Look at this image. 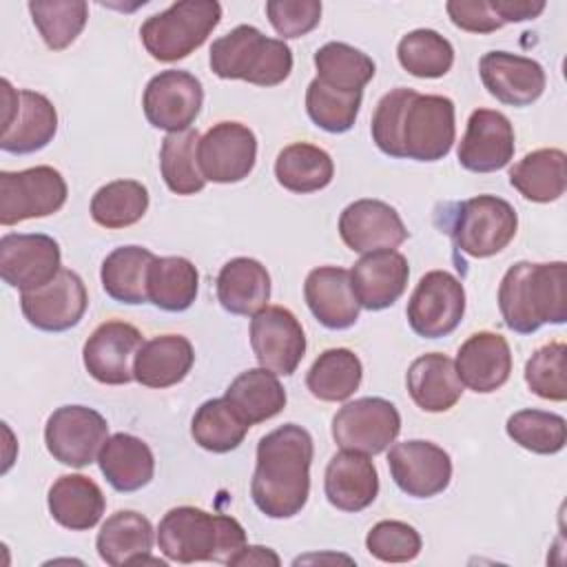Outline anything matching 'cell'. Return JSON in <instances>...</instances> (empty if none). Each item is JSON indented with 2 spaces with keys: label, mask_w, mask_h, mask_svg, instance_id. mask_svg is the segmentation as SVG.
<instances>
[{
  "label": "cell",
  "mask_w": 567,
  "mask_h": 567,
  "mask_svg": "<svg viewBox=\"0 0 567 567\" xmlns=\"http://www.w3.org/2000/svg\"><path fill=\"white\" fill-rule=\"evenodd\" d=\"M95 547L100 558L111 567L135 565V563H159L151 558L153 525L146 516L133 509H120L111 514L97 532Z\"/></svg>",
  "instance_id": "27"
},
{
  "label": "cell",
  "mask_w": 567,
  "mask_h": 567,
  "mask_svg": "<svg viewBox=\"0 0 567 567\" xmlns=\"http://www.w3.org/2000/svg\"><path fill=\"white\" fill-rule=\"evenodd\" d=\"M275 177L290 193H315L332 182L334 164L323 148L295 142L279 151L275 159Z\"/></svg>",
  "instance_id": "37"
},
{
  "label": "cell",
  "mask_w": 567,
  "mask_h": 567,
  "mask_svg": "<svg viewBox=\"0 0 567 567\" xmlns=\"http://www.w3.org/2000/svg\"><path fill=\"white\" fill-rule=\"evenodd\" d=\"M109 439L106 419L86 405H62L51 412L44 425L49 454L69 467H86Z\"/></svg>",
  "instance_id": "12"
},
{
  "label": "cell",
  "mask_w": 567,
  "mask_h": 567,
  "mask_svg": "<svg viewBox=\"0 0 567 567\" xmlns=\"http://www.w3.org/2000/svg\"><path fill=\"white\" fill-rule=\"evenodd\" d=\"M153 259L155 255L142 246H120L111 250L102 261V270H100L104 292L120 303H128V306L146 303L148 301L146 279H148V268Z\"/></svg>",
  "instance_id": "34"
},
{
  "label": "cell",
  "mask_w": 567,
  "mask_h": 567,
  "mask_svg": "<svg viewBox=\"0 0 567 567\" xmlns=\"http://www.w3.org/2000/svg\"><path fill=\"white\" fill-rule=\"evenodd\" d=\"M405 315L419 337H447L465 315V288L452 272L430 270L419 279Z\"/></svg>",
  "instance_id": "11"
},
{
  "label": "cell",
  "mask_w": 567,
  "mask_h": 567,
  "mask_svg": "<svg viewBox=\"0 0 567 567\" xmlns=\"http://www.w3.org/2000/svg\"><path fill=\"white\" fill-rule=\"evenodd\" d=\"M279 556L270 549V547H264V545H246L233 560L230 565H279Z\"/></svg>",
  "instance_id": "52"
},
{
  "label": "cell",
  "mask_w": 567,
  "mask_h": 567,
  "mask_svg": "<svg viewBox=\"0 0 567 567\" xmlns=\"http://www.w3.org/2000/svg\"><path fill=\"white\" fill-rule=\"evenodd\" d=\"M2 137L0 148L27 155L44 148L58 131V111L51 100L29 89H13L2 80Z\"/></svg>",
  "instance_id": "9"
},
{
  "label": "cell",
  "mask_w": 567,
  "mask_h": 567,
  "mask_svg": "<svg viewBox=\"0 0 567 567\" xmlns=\"http://www.w3.org/2000/svg\"><path fill=\"white\" fill-rule=\"evenodd\" d=\"M419 532L403 520H379L365 536L368 551L383 563H410L421 554Z\"/></svg>",
  "instance_id": "48"
},
{
  "label": "cell",
  "mask_w": 567,
  "mask_h": 567,
  "mask_svg": "<svg viewBox=\"0 0 567 567\" xmlns=\"http://www.w3.org/2000/svg\"><path fill=\"white\" fill-rule=\"evenodd\" d=\"M525 383L547 401L567 399V346L551 341L538 348L525 363Z\"/></svg>",
  "instance_id": "47"
},
{
  "label": "cell",
  "mask_w": 567,
  "mask_h": 567,
  "mask_svg": "<svg viewBox=\"0 0 567 567\" xmlns=\"http://www.w3.org/2000/svg\"><path fill=\"white\" fill-rule=\"evenodd\" d=\"M97 465L109 485L117 492H137L153 481L155 456L151 447L126 432L111 434L100 454Z\"/></svg>",
  "instance_id": "31"
},
{
  "label": "cell",
  "mask_w": 567,
  "mask_h": 567,
  "mask_svg": "<svg viewBox=\"0 0 567 567\" xmlns=\"http://www.w3.org/2000/svg\"><path fill=\"white\" fill-rule=\"evenodd\" d=\"M489 4L503 24L534 20L545 11L543 0H489Z\"/></svg>",
  "instance_id": "51"
},
{
  "label": "cell",
  "mask_w": 567,
  "mask_h": 567,
  "mask_svg": "<svg viewBox=\"0 0 567 567\" xmlns=\"http://www.w3.org/2000/svg\"><path fill=\"white\" fill-rule=\"evenodd\" d=\"M250 423L230 405L226 396L204 401L193 421H190V436L195 443L208 452L226 454L241 445L248 434Z\"/></svg>",
  "instance_id": "39"
},
{
  "label": "cell",
  "mask_w": 567,
  "mask_h": 567,
  "mask_svg": "<svg viewBox=\"0 0 567 567\" xmlns=\"http://www.w3.org/2000/svg\"><path fill=\"white\" fill-rule=\"evenodd\" d=\"M312 454V436L297 423H284L259 439L250 496L261 514L290 518L303 509L310 494Z\"/></svg>",
  "instance_id": "2"
},
{
  "label": "cell",
  "mask_w": 567,
  "mask_h": 567,
  "mask_svg": "<svg viewBox=\"0 0 567 567\" xmlns=\"http://www.w3.org/2000/svg\"><path fill=\"white\" fill-rule=\"evenodd\" d=\"M363 91H339L321 80H312L306 89V111L315 126L328 133H346L354 126L361 109Z\"/></svg>",
  "instance_id": "45"
},
{
  "label": "cell",
  "mask_w": 567,
  "mask_h": 567,
  "mask_svg": "<svg viewBox=\"0 0 567 567\" xmlns=\"http://www.w3.org/2000/svg\"><path fill=\"white\" fill-rule=\"evenodd\" d=\"M481 80L492 97L509 106H529L545 91L543 66L525 55L489 51L478 62Z\"/></svg>",
  "instance_id": "22"
},
{
  "label": "cell",
  "mask_w": 567,
  "mask_h": 567,
  "mask_svg": "<svg viewBox=\"0 0 567 567\" xmlns=\"http://www.w3.org/2000/svg\"><path fill=\"white\" fill-rule=\"evenodd\" d=\"M507 436L534 454H556L567 443V423L556 412L518 410L505 423Z\"/></svg>",
  "instance_id": "46"
},
{
  "label": "cell",
  "mask_w": 567,
  "mask_h": 567,
  "mask_svg": "<svg viewBox=\"0 0 567 567\" xmlns=\"http://www.w3.org/2000/svg\"><path fill=\"white\" fill-rule=\"evenodd\" d=\"M266 13L272 29L281 38H301L310 33L321 20L319 0H270Z\"/></svg>",
  "instance_id": "49"
},
{
  "label": "cell",
  "mask_w": 567,
  "mask_h": 567,
  "mask_svg": "<svg viewBox=\"0 0 567 567\" xmlns=\"http://www.w3.org/2000/svg\"><path fill=\"white\" fill-rule=\"evenodd\" d=\"M224 396L250 425L268 421L286 408V390L281 381L275 372L261 365L235 377Z\"/></svg>",
  "instance_id": "35"
},
{
  "label": "cell",
  "mask_w": 567,
  "mask_h": 567,
  "mask_svg": "<svg viewBox=\"0 0 567 567\" xmlns=\"http://www.w3.org/2000/svg\"><path fill=\"white\" fill-rule=\"evenodd\" d=\"M456 372L465 388L489 394L503 388L512 372V350L503 334L481 330L467 337L456 354Z\"/></svg>",
  "instance_id": "24"
},
{
  "label": "cell",
  "mask_w": 567,
  "mask_h": 567,
  "mask_svg": "<svg viewBox=\"0 0 567 567\" xmlns=\"http://www.w3.org/2000/svg\"><path fill=\"white\" fill-rule=\"evenodd\" d=\"M315 66L317 80L339 91H363L377 71L368 53L346 42H326L317 49Z\"/></svg>",
  "instance_id": "42"
},
{
  "label": "cell",
  "mask_w": 567,
  "mask_h": 567,
  "mask_svg": "<svg viewBox=\"0 0 567 567\" xmlns=\"http://www.w3.org/2000/svg\"><path fill=\"white\" fill-rule=\"evenodd\" d=\"M516 228L518 215L507 199L476 195L456 204L447 233L461 252L483 259L507 248Z\"/></svg>",
  "instance_id": "7"
},
{
  "label": "cell",
  "mask_w": 567,
  "mask_h": 567,
  "mask_svg": "<svg viewBox=\"0 0 567 567\" xmlns=\"http://www.w3.org/2000/svg\"><path fill=\"white\" fill-rule=\"evenodd\" d=\"M204 102L202 82L188 71L168 69L153 75L144 89L142 106L151 126L179 133L190 128Z\"/></svg>",
  "instance_id": "14"
},
{
  "label": "cell",
  "mask_w": 567,
  "mask_h": 567,
  "mask_svg": "<svg viewBox=\"0 0 567 567\" xmlns=\"http://www.w3.org/2000/svg\"><path fill=\"white\" fill-rule=\"evenodd\" d=\"M498 310L505 326L532 334L545 323L567 321V264L516 261L498 286Z\"/></svg>",
  "instance_id": "3"
},
{
  "label": "cell",
  "mask_w": 567,
  "mask_h": 567,
  "mask_svg": "<svg viewBox=\"0 0 567 567\" xmlns=\"http://www.w3.org/2000/svg\"><path fill=\"white\" fill-rule=\"evenodd\" d=\"M401 432V414L388 399L361 396L346 403L332 419V439L341 450L381 454Z\"/></svg>",
  "instance_id": "10"
},
{
  "label": "cell",
  "mask_w": 567,
  "mask_h": 567,
  "mask_svg": "<svg viewBox=\"0 0 567 567\" xmlns=\"http://www.w3.org/2000/svg\"><path fill=\"white\" fill-rule=\"evenodd\" d=\"M195 363L193 343L182 334H159L142 343L133 377L144 388L164 390L186 379Z\"/></svg>",
  "instance_id": "28"
},
{
  "label": "cell",
  "mask_w": 567,
  "mask_h": 567,
  "mask_svg": "<svg viewBox=\"0 0 567 567\" xmlns=\"http://www.w3.org/2000/svg\"><path fill=\"white\" fill-rule=\"evenodd\" d=\"M396 58L414 78H443L454 64V47L434 29H414L399 40Z\"/></svg>",
  "instance_id": "43"
},
{
  "label": "cell",
  "mask_w": 567,
  "mask_h": 567,
  "mask_svg": "<svg viewBox=\"0 0 567 567\" xmlns=\"http://www.w3.org/2000/svg\"><path fill=\"white\" fill-rule=\"evenodd\" d=\"M89 306L84 281L78 272L62 268L49 284L20 295L24 319L44 332H64L80 323Z\"/></svg>",
  "instance_id": "18"
},
{
  "label": "cell",
  "mask_w": 567,
  "mask_h": 567,
  "mask_svg": "<svg viewBox=\"0 0 567 567\" xmlns=\"http://www.w3.org/2000/svg\"><path fill=\"white\" fill-rule=\"evenodd\" d=\"M456 155L458 164L472 173H494L505 168L514 157L512 122L501 111H472Z\"/></svg>",
  "instance_id": "21"
},
{
  "label": "cell",
  "mask_w": 567,
  "mask_h": 567,
  "mask_svg": "<svg viewBox=\"0 0 567 567\" xmlns=\"http://www.w3.org/2000/svg\"><path fill=\"white\" fill-rule=\"evenodd\" d=\"M142 343V332L135 326L117 319L104 321L84 343V368L104 385H124L135 379L133 363Z\"/></svg>",
  "instance_id": "19"
},
{
  "label": "cell",
  "mask_w": 567,
  "mask_h": 567,
  "mask_svg": "<svg viewBox=\"0 0 567 567\" xmlns=\"http://www.w3.org/2000/svg\"><path fill=\"white\" fill-rule=\"evenodd\" d=\"M69 188L53 166H31L0 173V224L13 226L24 219L49 217L66 202Z\"/></svg>",
  "instance_id": "8"
},
{
  "label": "cell",
  "mask_w": 567,
  "mask_h": 567,
  "mask_svg": "<svg viewBox=\"0 0 567 567\" xmlns=\"http://www.w3.org/2000/svg\"><path fill=\"white\" fill-rule=\"evenodd\" d=\"M210 69L224 80L277 86L292 71V51L284 40L266 38L252 24H239L210 47Z\"/></svg>",
  "instance_id": "5"
},
{
  "label": "cell",
  "mask_w": 567,
  "mask_h": 567,
  "mask_svg": "<svg viewBox=\"0 0 567 567\" xmlns=\"http://www.w3.org/2000/svg\"><path fill=\"white\" fill-rule=\"evenodd\" d=\"M255 162L257 137L241 122H217L199 137L197 164L206 182H241L250 175Z\"/></svg>",
  "instance_id": "13"
},
{
  "label": "cell",
  "mask_w": 567,
  "mask_h": 567,
  "mask_svg": "<svg viewBox=\"0 0 567 567\" xmlns=\"http://www.w3.org/2000/svg\"><path fill=\"white\" fill-rule=\"evenodd\" d=\"M323 492L328 503L341 512L365 509L379 494V474L374 463L361 452H337L326 467Z\"/></svg>",
  "instance_id": "26"
},
{
  "label": "cell",
  "mask_w": 567,
  "mask_h": 567,
  "mask_svg": "<svg viewBox=\"0 0 567 567\" xmlns=\"http://www.w3.org/2000/svg\"><path fill=\"white\" fill-rule=\"evenodd\" d=\"M370 133L377 148L390 157L439 162L454 144V102L396 86L379 100Z\"/></svg>",
  "instance_id": "1"
},
{
  "label": "cell",
  "mask_w": 567,
  "mask_h": 567,
  "mask_svg": "<svg viewBox=\"0 0 567 567\" xmlns=\"http://www.w3.org/2000/svg\"><path fill=\"white\" fill-rule=\"evenodd\" d=\"M388 467L396 487L412 498H432L452 481V458L432 441L394 443L388 452Z\"/></svg>",
  "instance_id": "17"
},
{
  "label": "cell",
  "mask_w": 567,
  "mask_h": 567,
  "mask_svg": "<svg viewBox=\"0 0 567 567\" xmlns=\"http://www.w3.org/2000/svg\"><path fill=\"white\" fill-rule=\"evenodd\" d=\"M221 20L215 0H182L151 16L140 27V38L151 58L177 62L199 49Z\"/></svg>",
  "instance_id": "6"
},
{
  "label": "cell",
  "mask_w": 567,
  "mask_h": 567,
  "mask_svg": "<svg viewBox=\"0 0 567 567\" xmlns=\"http://www.w3.org/2000/svg\"><path fill=\"white\" fill-rule=\"evenodd\" d=\"M303 297L315 319L330 330H346L359 319V301L352 292L350 270L339 266H319L308 272Z\"/></svg>",
  "instance_id": "25"
},
{
  "label": "cell",
  "mask_w": 567,
  "mask_h": 567,
  "mask_svg": "<svg viewBox=\"0 0 567 567\" xmlns=\"http://www.w3.org/2000/svg\"><path fill=\"white\" fill-rule=\"evenodd\" d=\"M148 210V190L135 179H115L95 190L91 217L102 228H126L137 224Z\"/></svg>",
  "instance_id": "41"
},
{
  "label": "cell",
  "mask_w": 567,
  "mask_h": 567,
  "mask_svg": "<svg viewBox=\"0 0 567 567\" xmlns=\"http://www.w3.org/2000/svg\"><path fill=\"white\" fill-rule=\"evenodd\" d=\"M199 133L186 128L179 133H168L159 148V171L162 177L175 195H195L206 186V179L197 164Z\"/></svg>",
  "instance_id": "40"
},
{
  "label": "cell",
  "mask_w": 567,
  "mask_h": 567,
  "mask_svg": "<svg viewBox=\"0 0 567 567\" xmlns=\"http://www.w3.org/2000/svg\"><path fill=\"white\" fill-rule=\"evenodd\" d=\"M408 277V259L396 250L365 252L350 270L352 292L365 310L390 308L405 292Z\"/></svg>",
  "instance_id": "23"
},
{
  "label": "cell",
  "mask_w": 567,
  "mask_h": 567,
  "mask_svg": "<svg viewBox=\"0 0 567 567\" xmlns=\"http://www.w3.org/2000/svg\"><path fill=\"white\" fill-rule=\"evenodd\" d=\"M509 184L529 202L549 204L567 188V157L560 148H538L509 168Z\"/></svg>",
  "instance_id": "33"
},
{
  "label": "cell",
  "mask_w": 567,
  "mask_h": 567,
  "mask_svg": "<svg viewBox=\"0 0 567 567\" xmlns=\"http://www.w3.org/2000/svg\"><path fill=\"white\" fill-rule=\"evenodd\" d=\"M215 288L217 301L226 312L252 317L268 306L270 275L257 259L235 257L221 266Z\"/></svg>",
  "instance_id": "29"
},
{
  "label": "cell",
  "mask_w": 567,
  "mask_h": 567,
  "mask_svg": "<svg viewBox=\"0 0 567 567\" xmlns=\"http://www.w3.org/2000/svg\"><path fill=\"white\" fill-rule=\"evenodd\" d=\"M157 545L168 560L188 565L213 560L230 565L246 547V532L233 516L193 505L168 509L157 525Z\"/></svg>",
  "instance_id": "4"
},
{
  "label": "cell",
  "mask_w": 567,
  "mask_h": 567,
  "mask_svg": "<svg viewBox=\"0 0 567 567\" xmlns=\"http://www.w3.org/2000/svg\"><path fill=\"white\" fill-rule=\"evenodd\" d=\"M60 246L42 233H7L0 239L2 281L20 292L38 290L62 270Z\"/></svg>",
  "instance_id": "15"
},
{
  "label": "cell",
  "mask_w": 567,
  "mask_h": 567,
  "mask_svg": "<svg viewBox=\"0 0 567 567\" xmlns=\"http://www.w3.org/2000/svg\"><path fill=\"white\" fill-rule=\"evenodd\" d=\"M29 11L38 33L51 51H62L82 33L89 4L82 0H33Z\"/></svg>",
  "instance_id": "44"
},
{
  "label": "cell",
  "mask_w": 567,
  "mask_h": 567,
  "mask_svg": "<svg viewBox=\"0 0 567 567\" xmlns=\"http://www.w3.org/2000/svg\"><path fill=\"white\" fill-rule=\"evenodd\" d=\"M339 235L354 252L394 250L408 239L401 215L381 199H357L339 217Z\"/></svg>",
  "instance_id": "20"
},
{
  "label": "cell",
  "mask_w": 567,
  "mask_h": 567,
  "mask_svg": "<svg viewBox=\"0 0 567 567\" xmlns=\"http://www.w3.org/2000/svg\"><path fill=\"white\" fill-rule=\"evenodd\" d=\"M363 365L361 359L348 348L323 350L306 374L310 394L319 401L337 403L346 401L361 385Z\"/></svg>",
  "instance_id": "38"
},
{
  "label": "cell",
  "mask_w": 567,
  "mask_h": 567,
  "mask_svg": "<svg viewBox=\"0 0 567 567\" xmlns=\"http://www.w3.org/2000/svg\"><path fill=\"white\" fill-rule=\"evenodd\" d=\"M445 9L454 27L470 33H492L503 27L489 0H450Z\"/></svg>",
  "instance_id": "50"
},
{
  "label": "cell",
  "mask_w": 567,
  "mask_h": 567,
  "mask_svg": "<svg viewBox=\"0 0 567 567\" xmlns=\"http://www.w3.org/2000/svg\"><path fill=\"white\" fill-rule=\"evenodd\" d=\"M199 272L186 257H155L148 268V301L166 312H184L193 306Z\"/></svg>",
  "instance_id": "36"
},
{
  "label": "cell",
  "mask_w": 567,
  "mask_h": 567,
  "mask_svg": "<svg viewBox=\"0 0 567 567\" xmlns=\"http://www.w3.org/2000/svg\"><path fill=\"white\" fill-rule=\"evenodd\" d=\"M250 346L261 368L290 377L306 354V334L288 308L266 306L252 315Z\"/></svg>",
  "instance_id": "16"
},
{
  "label": "cell",
  "mask_w": 567,
  "mask_h": 567,
  "mask_svg": "<svg viewBox=\"0 0 567 567\" xmlns=\"http://www.w3.org/2000/svg\"><path fill=\"white\" fill-rule=\"evenodd\" d=\"M47 503L51 518L71 532H86L95 527L106 507L100 485L84 474L60 476L49 487Z\"/></svg>",
  "instance_id": "32"
},
{
  "label": "cell",
  "mask_w": 567,
  "mask_h": 567,
  "mask_svg": "<svg viewBox=\"0 0 567 567\" xmlns=\"http://www.w3.org/2000/svg\"><path fill=\"white\" fill-rule=\"evenodd\" d=\"M412 401L425 412H447L463 394L454 359L441 352H427L412 361L405 374Z\"/></svg>",
  "instance_id": "30"
}]
</instances>
